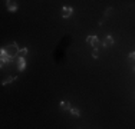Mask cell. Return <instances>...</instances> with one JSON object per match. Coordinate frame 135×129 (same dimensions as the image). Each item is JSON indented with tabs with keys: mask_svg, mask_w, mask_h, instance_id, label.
<instances>
[{
	"mask_svg": "<svg viewBox=\"0 0 135 129\" xmlns=\"http://www.w3.org/2000/svg\"><path fill=\"white\" fill-rule=\"evenodd\" d=\"M6 52L9 53V56L10 57H15V56H19V52H20V49H19L17 43L16 42H13V43H10L7 47H4Z\"/></svg>",
	"mask_w": 135,
	"mask_h": 129,
	"instance_id": "cell-1",
	"label": "cell"
},
{
	"mask_svg": "<svg viewBox=\"0 0 135 129\" xmlns=\"http://www.w3.org/2000/svg\"><path fill=\"white\" fill-rule=\"evenodd\" d=\"M86 43H89L95 50H98L99 44H101V43H99V39L96 36H88V37H86Z\"/></svg>",
	"mask_w": 135,
	"mask_h": 129,
	"instance_id": "cell-2",
	"label": "cell"
},
{
	"mask_svg": "<svg viewBox=\"0 0 135 129\" xmlns=\"http://www.w3.org/2000/svg\"><path fill=\"white\" fill-rule=\"evenodd\" d=\"M12 59H13V57L9 56V53L6 52L4 47H3V49L0 50V60H2V64H4L6 62H12Z\"/></svg>",
	"mask_w": 135,
	"mask_h": 129,
	"instance_id": "cell-3",
	"label": "cell"
},
{
	"mask_svg": "<svg viewBox=\"0 0 135 129\" xmlns=\"http://www.w3.org/2000/svg\"><path fill=\"white\" fill-rule=\"evenodd\" d=\"M72 13H73V9L69 7V6H65V7L62 9V17L63 19H68V17H70V16H72Z\"/></svg>",
	"mask_w": 135,
	"mask_h": 129,
	"instance_id": "cell-4",
	"label": "cell"
},
{
	"mask_svg": "<svg viewBox=\"0 0 135 129\" xmlns=\"http://www.w3.org/2000/svg\"><path fill=\"white\" fill-rule=\"evenodd\" d=\"M17 69H19V72H23L26 69V60L22 59V57H19V60H17Z\"/></svg>",
	"mask_w": 135,
	"mask_h": 129,
	"instance_id": "cell-5",
	"label": "cell"
},
{
	"mask_svg": "<svg viewBox=\"0 0 135 129\" xmlns=\"http://www.w3.org/2000/svg\"><path fill=\"white\" fill-rule=\"evenodd\" d=\"M60 109H62V111H70V109H72V106H70V102H69V101L60 102Z\"/></svg>",
	"mask_w": 135,
	"mask_h": 129,
	"instance_id": "cell-6",
	"label": "cell"
},
{
	"mask_svg": "<svg viewBox=\"0 0 135 129\" xmlns=\"http://www.w3.org/2000/svg\"><path fill=\"white\" fill-rule=\"evenodd\" d=\"M7 10L9 12H16L17 10V3L16 2H7Z\"/></svg>",
	"mask_w": 135,
	"mask_h": 129,
	"instance_id": "cell-7",
	"label": "cell"
},
{
	"mask_svg": "<svg viewBox=\"0 0 135 129\" xmlns=\"http://www.w3.org/2000/svg\"><path fill=\"white\" fill-rule=\"evenodd\" d=\"M112 44H114V37H112V36H107V39L104 40V47L112 46Z\"/></svg>",
	"mask_w": 135,
	"mask_h": 129,
	"instance_id": "cell-8",
	"label": "cell"
},
{
	"mask_svg": "<svg viewBox=\"0 0 135 129\" xmlns=\"http://www.w3.org/2000/svg\"><path fill=\"white\" fill-rule=\"evenodd\" d=\"M16 79H17V76H9V77H6V79L2 82V85H3V86H4V85H9V83H12V82H13V80H16Z\"/></svg>",
	"mask_w": 135,
	"mask_h": 129,
	"instance_id": "cell-9",
	"label": "cell"
},
{
	"mask_svg": "<svg viewBox=\"0 0 135 129\" xmlns=\"http://www.w3.org/2000/svg\"><path fill=\"white\" fill-rule=\"evenodd\" d=\"M27 47H23V49H20V52H19V57H22V59H25V57L27 56Z\"/></svg>",
	"mask_w": 135,
	"mask_h": 129,
	"instance_id": "cell-10",
	"label": "cell"
},
{
	"mask_svg": "<svg viewBox=\"0 0 135 129\" xmlns=\"http://www.w3.org/2000/svg\"><path fill=\"white\" fill-rule=\"evenodd\" d=\"M69 112H70V115H72V116H75V118H79V116H81V112H79V109L72 108Z\"/></svg>",
	"mask_w": 135,
	"mask_h": 129,
	"instance_id": "cell-11",
	"label": "cell"
},
{
	"mask_svg": "<svg viewBox=\"0 0 135 129\" xmlns=\"http://www.w3.org/2000/svg\"><path fill=\"white\" fill-rule=\"evenodd\" d=\"M112 12V7H108L107 10H105V16H109V13Z\"/></svg>",
	"mask_w": 135,
	"mask_h": 129,
	"instance_id": "cell-12",
	"label": "cell"
},
{
	"mask_svg": "<svg viewBox=\"0 0 135 129\" xmlns=\"http://www.w3.org/2000/svg\"><path fill=\"white\" fill-rule=\"evenodd\" d=\"M92 56H94L95 59H96V57H98V50H95V49H94V52H92Z\"/></svg>",
	"mask_w": 135,
	"mask_h": 129,
	"instance_id": "cell-13",
	"label": "cell"
},
{
	"mask_svg": "<svg viewBox=\"0 0 135 129\" xmlns=\"http://www.w3.org/2000/svg\"><path fill=\"white\" fill-rule=\"evenodd\" d=\"M129 59L135 60V52H132V53H129Z\"/></svg>",
	"mask_w": 135,
	"mask_h": 129,
	"instance_id": "cell-14",
	"label": "cell"
},
{
	"mask_svg": "<svg viewBox=\"0 0 135 129\" xmlns=\"http://www.w3.org/2000/svg\"><path fill=\"white\" fill-rule=\"evenodd\" d=\"M134 72H135V67H134Z\"/></svg>",
	"mask_w": 135,
	"mask_h": 129,
	"instance_id": "cell-15",
	"label": "cell"
}]
</instances>
